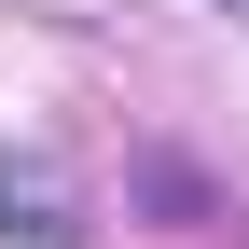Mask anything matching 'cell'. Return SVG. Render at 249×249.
Returning a JSON list of instances; mask_svg holds the SVG:
<instances>
[]
</instances>
